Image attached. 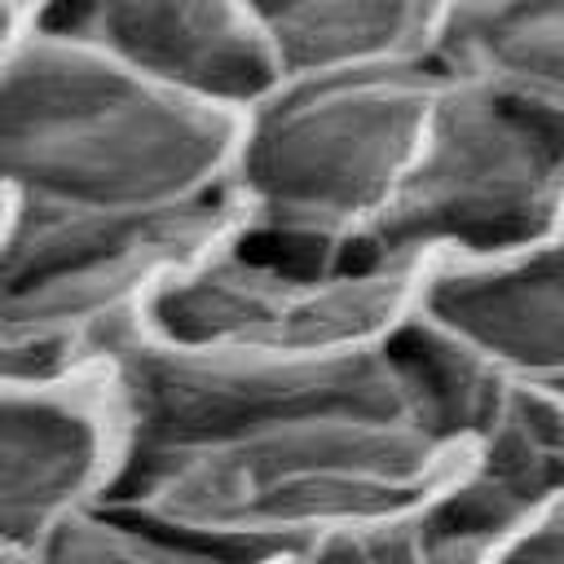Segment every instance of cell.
Segmentation results:
<instances>
[{
	"label": "cell",
	"instance_id": "cell-1",
	"mask_svg": "<svg viewBox=\"0 0 564 564\" xmlns=\"http://www.w3.org/2000/svg\"><path fill=\"white\" fill-rule=\"evenodd\" d=\"M458 458V445L405 414H308L172 454L110 502L212 546L278 560L330 533L419 516Z\"/></svg>",
	"mask_w": 564,
	"mask_h": 564
},
{
	"label": "cell",
	"instance_id": "cell-2",
	"mask_svg": "<svg viewBox=\"0 0 564 564\" xmlns=\"http://www.w3.org/2000/svg\"><path fill=\"white\" fill-rule=\"evenodd\" d=\"M229 141L234 115L35 26L0 62V198L9 212L194 203L225 189Z\"/></svg>",
	"mask_w": 564,
	"mask_h": 564
},
{
	"label": "cell",
	"instance_id": "cell-3",
	"mask_svg": "<svg viewBox=\"0 0 564 564\" xmlns=\"http://www.w3.org/2000/svg\"><path fill=\"white\" fill-rule=\"evenodd\" d=\"M436 70L278 75L234 115L225 189L238 234L295 256H352L383 216L427 119Z\"/></svg>",
	"mask_w": 564,
	"mask_h": 564
},
{
	"label": "cell",
	"instance_id": "cell-4",
	"mask_svg": "<svg viewBox=\"0 0 564 564\" xmlns=\"http://www.w3.org/2000/svg\"><path fill=\"white\" fill-rule=\"evenodd\" d=\"M564 229V123L480 84L436 75L419 145L352 256L480 260Z\"/></svg>",
	"mask_w": 564,
	"mask_h": 564
},
{
	"label": "cell",
	"instance_id": "cell-5",
	"mask_svg": "<svg viewBox=\"0 0 564 564\" xmlns=\"http://www.w3.org/2000/svg\"><path fill=\"white\" fill-rule=\"evenodd\" d=\"M238 234L229 189L150 212H9L0 344L53 366L93 361L167 282Z\"/></svg>",
	"mask_w": 564,
	"mask_h": 564
},
{
	"label": "cell",
	"instance_id": "cell-6",
	"mask_svg": "<svg viewBox=\"0 0 564 564\" xmlns=\"http://www.w3.org/2000/svg\"><path fill=\"white\" fill-rule=\"evenodd\" d=\"M419 269L366 256H295L225 238L137 322L145 335L251 361H344L388 348L410 322Z\"/></svg>",
	"mask_w": 564,
	"mask_h": 564
},
{
	"label": "cell",
	"instance_id": "cell-7",
	"mask_svg": "<svg viewBox=\"0 0 564 564\" xmlns=\"http://www.w3.org/2000/svg\"><path fill=\"white\" fill-rule=\"evenodd\" d=\"M97 361L106 370L128 441L119 489L172 454L203 449L286 419L348 410L410 419L388 348L344 361H251L172 348L141 326H128L97 348Z\"/></svg>",
	"mask_w": 564,
	"mask_h": 564
},
{
	"label": "cell",
	"instance_id": "cell-8",
	"mask_svg": "<svg viewBox=\"0 0 564 564\" xmlns=\"http://www.w3.org/2000/svg\"><path fill=\"white\" fill-rule=\"evenodd\" d=\"M123 467L128 441L97 357L0 379V551L13 564L110 502Z\"/></svg>",
	"mask_w": 564,
	"mask_h": 564
},
{
	"label": "cell",
	"instance_id": "cell-9",
	"mask_svg": "<svg viewBox=\"0 0 564 564\" xmlns=\"http://www.w3.org/2000/svg\"><path fill=\"white\" fill-rule=\"evenodd\" d=\"M35 31L220 115L247 110L278 79L238 0H35Z\"/></svg>",
	"mask_w": 564,
	"mask_h": 564
},
{
	"label": "cell",
	"instance_id": "cell-10",
	"mask_svg": "<svg viewBox=\"0 0 564 564\" xmlns=\"http://www.w3.org/2000/svg\"><path fill=\"white\" fill-rule=\"evenodd\" d=\"M410 322L502 383L564 405V229L502 256L423 264Z\"/></svg>",
	"mask_w": 564,
	"mask_h": 564
},
{
	"label": "cell",
	"instance_id": "cell-11",
	"mask_svg": "<svg viewBox=\"0 0 564 564\" xmlns=\"http://www.w3.org/2000/svg\"><path fill=\"white\" fill-rule=\"evenodd\" d=\"M564 494V405L507 388L467 436L454 476L405 520L414 564H498L511 538Z\"/></svg>",
	"mask_w": 564,
	"mask_h": 564
},
{
	"label": "cell",
	"instance_id": "cell-12",
	"mask_svg": "<svg viewBox=\"0 0 564 564\" xmlns=\"http://www.w3.org/2000/svg\"><path fill=\"white\" fill-rule=\"evenodd\" d=\"M427 66L564 123V0H441Z\"/></svg>",
	"mask_w": 564,
	"mask_h": 564
},
{
	"label": "cell",
	"instance_id": "cell-13",
	"mask_svg": "<svg viewBox=\"0 0 564 564\" xmlns=\"http://www.w3.org/2000/svg\"><path fill=\"white\" fill-rule=\"evenodd\" d=\"M278 75L427 62L441 0H238Z\"/></svg>",
	"mask_w": 564,
	"mask_h": 564
},
{
	"label": "cell",
	"instance_id": "cell-14",
	"mask_svg": "<svg viewBox=\"0 0 564 564\" xmlns=\"http://www.w3.org/2000/svg\"><path fill=\"white\" fill-rule=\"evenodd\" d=\"M18 564H273V560L212 546L132 507L101 502L70 516Z\"/></svg>",
	"mask_w": 564,
	"mask_h": 564
},
{
	"label": "cell",
	"instance_id": "cell-15",
	"mask_svg": "<svg viewBox=\"0 0 564 564\" xmlns=\"http://www.w3.org/2000/svg\"><path fill=\"white\" fill-rule=\"evenodd\" d=\"M273 564H414L410 560V533L401 524H375V529H348L317 538L291 555H278Z\"/></svg>",
	"mask_w": 564,
	"mask_h": 564
},
{
	"label": "cell",
	"instance_id": "cell-16",
	"mask_svg": "<svg viewBox=\"0 0 564 564\" xmlns=\"http://www.w3.org/2000/svg\"><path fill=\"white\" fill-rule=\"evenodd\" d=\"M498 564H564V494H555L502 551Z\"/></svg>",
	"mask_w": 564,
	"mask_h": 564
},
{
	"label": "cell",
	"instance_id": "cell-17",
	"mask_svg": "<svg viewBox=\"0 0 564 564\" xmlns=\"http://www.w3.org/2000/svg\"><path fill=\"white\" fill-rule=\"evenodd\" d=\"M35 26V0H0V62Z\"/></svg>",
	"mask_w": 564,
	"mask_h": 564
},
{
	"label": "cell",
	"instance_id": "cell-18",
	"mask_svg": "<svg viewBox=\"0 0 564 564\" xmlns=\"http://www.w3.org/2000/svg\"><path fill=\"white\" fill-rule=\"evenodd\" d=\"M4 225H9V203L0 198V234H4Z\"/></svg>",
	"mask_w": 564,
	"mask_h": 564
},
{
	"label": "cell",
	"instance_id": "cell-19",
	"mask_svg": "<svg viewBox=\"0 0 564 564\" xmlns=\"http://www.w3.org/2000/svg\"><path fill=\"white\" fill-rule=\"evenodd\" d=\"M0 564H13V560H9V555H4V551H0Z\"/></svg>",
	"mask_w": 564,
	"mask_h": 564
}]
</instances>
